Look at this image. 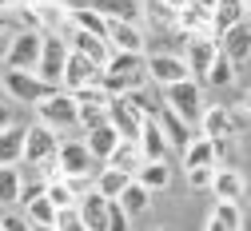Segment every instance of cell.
Masks as SVG:
<instances>
[{
  "mask_svg": "<svg viewBox=\"0 0 251 231\" xmlns=\"http://www.w3.org/2000/svg\"><path fill=\"white\" fill-rule=\"evenodd\" d=\"M36 124L52 128V131H68V128H80V104H76V96L72 92H52L48 100L36 104Z\"/></svg>",
  "mask_w": 251,
  "mask_h": 231,
  "instance_id": "cell-1",
  "label": "cell"
},
{
  "mask_svg": "<svg viewBox=\"0 0 251 231\" xmlns=\"http://www.w3.org/2000/svg\"><path fill=\"white\" fill-rule=\"evenodd\" d=\"M0 88H4V96L8 100H16V104H40V100H48L52 92H60V88H52V84H44L36 72H16V68H4L0 72Z\"/></svg>",
  "mask_w": 251,
  "mask_h": 231,
  "instance_id": "cell-2",
  "label": "cell"
},
{
  "mask_svg": "<svg viewBox=\"0 0 251 231\" xmlns=\"http://www.w3.org/2000/svg\"><path fill=\"white\" fill-rule=\"evenodd\" d=\"M164 104L179 116V120H187V124H200L203 120V88H200V80H183V84H172V88H164Z\"/></svg>",
  "mask_w": 251,
  "mask_h": 231,
  "instance_id": "cell-3",
  "label": "cell"
},
{
  "mask_svg": "<svg viewBox=\"0 0 251 231\" xmlns=\"http://www.w3.org/2000/svg\"><path fill=\"white\" fill-rule=\"evenodd\" d=\"M68 56H72V44L64 40V36H44V52H40V68H36V76L44 80V84H52V88H64V68H68Z\"/></svg>",
  "mask_w": 251,
  "mask_h": 231,
  "instance_id": "cell-4",
  "label": "cell"
},
{
  "mask_svg": "<svg viewBox=\"0 0 251 231\" xmlns=\"http://www.w3.org/2000/svg\"><path fill=\"white\" fill-rule=\"evenodd\" d=\"M40 52H44V32H12V44H8V56H4V68L36 72V68H40Z\"/></svg>",
  "mask_w": 251,
  "mask_h": 231,
  "instance_id": "cell-5",
  "label": "cell"
},
{
  "mask_svg": "<svg viewBox=\"0 0 251 231\" xmlns=\"http://www.w3.org/2000/svg\"><path fill=\"white\" fill-rule=\"evenodd\" d=\"M60 131L44 128V124H28V140H24V163L28 168H40V163L60 155Z\"/></svg>",
  "mask_w": 251,
  "mask_h": 231,
  "instance_id": "cell-6",
  "label": "cell"
},
{
  "mask_svg": "<svg viewBox=\"0 0 251 231\" xmlns=\"http://www.w3.org/2000/svg\"><path fill=\"white\" fill-rule=\"evenodd\" d=\"M148 80H155L160 88H172V84L192 80V68H187V60L176 56V52H151L148 56Z\"/></svg>",
  "mask_w": 251,
  "mask_h": 231,
  "instance_id": "cell-7",
  "label": "cell"
},
{
  "mask_svg": "<svg viewBox=\"0 0 251 231\" xmlns=\"http://www.w3.org/2000/svg\"><path fill=\"white\" fill-rule=\"evenodd\" d=\"M200 136L207 140H239V116L227 104H211L200 120Z\"/></svg>",
  "mask_w": 251,
  "mask_h": 231,
  "instance_id": "cell-8",
  "label": "cell"
},
{
  "mask_svg": "<svg viewBox=\"0 0 251 231\" xmlns=\"http://www.w3.org/2000/svg\"><path fill=\"white\" fill-rule=\"evenodd\" d=\"M215 56H219V40L215 36H192L183 44V60H187V68H192V80H207Z\"/></svg>",
  "mask_w": 251,
  "mask_h": 231,
  "instance_id": "cell-9",
  "label": "cell"
},
{
  "mask_svg": "<svg viewBox=\"0 0 251 231\" xmlns=\"http://www.w3.org/2000/svg\"><path fill=\"white\" fill-rule=\"evenodd\" d=\"M108 120H112V128L120 131L128 144H140V131H144V116L132 108V100L128 96H116V100L108 104Z\"/></svg>",
  "mask_w": 251,
  "mask_h": 231,
  "instance_id": "cell-10",
  "label": "cell"
},
{
  "mask_svg": "<svg viewBox=\"0 0 251 231\" xmlns=\"http://www.w3.org/2000/svg\"><path fill=\"white\" fill-rule=\"evenodd\" d=\"M104 80V68L96 60H88L80 52L68 56V68H64V92H80V88H92V84H100Z\"/></svg>",
  "mask_w": 251,
  "mask_h": 231,
  "instance_id": "cell-11",
  "label": "cell"
},
{
  "mask_svg": "<svg viewBox=\"0 0 251 231\" xmlns=\"http://www.w3.org/2000/svg\"><path fill=\"white\" fill-rule=\"evenodd\" d=\"M56 163H60V172L64 176H92V152H88V144L84 140H64L60 144V155H56Z\"/></svg>",
  "mask_w": 251,
  "mask_h": 231,
  "instance_id": "cell-12",
  "label": "cell"
},
{
  "mask_svg": "<svg viewBox=\"0 0 251 231\" xmlns=\"http://www.w3.org/2000/svg\"><path fill=\"white\" fill-rule=\"evenodd\" d=\"M176 28H179V36H183V40H192V36H215V28H211V12L200 8V4H192V0L179 8Z\"/></svg>",
  "mask_w": 251,
  "mask_h": 231,
  "instance_id": "cell-13",
  "label": "cell"
},
{
  "mask_svg": "<svg viewBox=\"0 0 251 231\" xmlns=\"http://www.w3.org/2000/svg\"><path fill=\"white\" fill-rule=\"evenodd\" d=\"M247 0H219V8L211 12V28H215V40H224L231 28L247 24Z\"/></svg>",
  "mask_w": 251,
  "mask_h": 231,
  "instance_id": "cell-14",
  "label": "cell"
},
{
  "mask_svg": "<svg viewBox=\"0 0 251 231\" xmlns=\"http://www.w3.org/2000/svg\"><path fill=\"white\" fill-rule=\"evenodd\" d=\"M88 8H96L108 24H140L144 20V8L136 0H88Z\"/></svg>",
  "mask_w": 251,
  "mask_h": 231,
  "instance_id": "cell-15",
  "label": "cell"
},
{
  "mask_svg": "<svg viewBox=\"0 0 251 231\" xmlns=\"http://www.w3.org/2000/svg\"><path fill=\"white\" fill-rule=\"evenodd\" d=\"M140 152H144V159H148V163H168L172 144H168V136H164L160 120H144V131H140Z\"/></svg>",
  "mask_w": 251,
  "mask_h": 231,
  "instance_id": "cell-16",
  "label": "cell"
},
{
  "mask_svg": "<svg viewBox=\"0 0 251 231\" xmlns=\"http://www.w3.org/2000/svg\"><path fill=\"white\" fill-rule=\"evenodd\" d=\"M64 40L72 44V52H80V56H88V60H96L100 68H108V60H112V44H108V40L92 36V32H80V28H72Z\"/></svg>",
  "mask_w": 251,
  "mask_h": 231,
  "instance_id": "cell-17",
  "label": "cell"
},
{
  "mask_svg": "<svg viewBox=\"0 0 251 231\" xmlns=\"http://www.w3.org/2000/svg\"><path fill=\"white\" fill-rule=\"evenodd\" d=\"M219 48H224V56L235 64V68H243V64L251 60V20L239 24V28H231L227 36L219 40Z\"/></svg>",
  "mask_w": 251,
  "mask_h": 231,
  "instance_id": "cell-18",
  "label": "cell"
},
{
  "mask_svg": "<svg viewBox=\"0 0 251 231\" xmlns=\"http://www.w3.org/2000/svg\"><path fill=\"white\" fill-rule=\"evenodd\" d=\"M148 36H144V28L140 24H112L108 28V44H112V52H136V56H144V44Z\"/></svg>",
  "mask_w": 251,
  "mask_h": 231,
  "instance_id": "cell-19",
  "label": "cell"
},
{
  "mask_svg": "<svg viewBox=\"0 0 251 231\" xmlns=\"http://www.w3.org/2000/svg\"><path fill=\"white\" fill-rule=\"evenodd\" d=\"M243 176H239V168H215V183H211V195L219 204H239L243 200Z\"/></svg>",
  "mask_w": 251,
  "mask_h": 231,
  "instance_id": "cell-20",
  "label": "cell"
},
{
  "mask_svg": "<svg viewBox=\"0 0 251 231\" xmlns=\"http://www.w3.org/2000/svg\"><path fill=\"white\" fill-rule=\"evenodd\" d=\"M84 144H88V152H92V159H96V163H108V159H112V152L124 144V136H120L112 124H104V128H96V131H88Z\"/></svg>",
  "mask_w": 251,
  "mask_h": 231,
  "instance_id": "cell-21",
  "label": "cell"
},
{
  "mask_svg": "<svg viewBox=\"0 0 251 231\" xmlns=\"http://www.w3.org/2000/svg\"><path fill=\"white\" fill-rule=\"evenodd\" d=\"M155 120H160V128H164V136H168V144L176 148V152H187V148H192V124H187V120H179L168 104H164V112L160 116H155Z\"/></svg>",
  "mask_w": 251,
  "mask_h": 231,
  "instance_id": "cell-22",
  "label": "cell"
},
{
  "mask_svg": "<svg viewBox=\"0 0 251 231\" xmlns=\"http://www.w3.org/2000/svg\"><path fill=\"white\" fill-rule=\"evenodd\" d=\"M24 140H28V128L20 124L0 131V168H20L24 163Z\"/></svg>",
  "mask_w": 251,
  "mask_h": 231,
  "instance_id": "cell-23",
  "label": "cell"
},
{
  "mask_svg": "<svg viewBox=\"0 0 251 231\" xmlns=\"http://www.w3.org/2000/svg\"><path fill=\"white\" fill-rule=\"evenodd\" d=\"M108 204H112V200H104L96 187L80 200V219H84L88 231H108Z\"/></svg>",
  "mask_w": 251,
  "mask_h": 231,
  "instance_id": "cell-24",
  "label": "cell"
},
{
  "mask_svg": "<svg viewBox=\"0 0 251 231\" xmlns=\"http://www.w3.org/2000/svg\"><path fill=\"white\" fill-rule=\"evenodd\" d=\"M144 152H140V144H128L124 140L116 152H112V159L104 163V168H116V172H128V176H140V168H144Z\"/></svg>",
  "mask_w": 251,
  "mask_h": 231,
  "instance_id": "cell-25",
  "label": "cell"
},
{
  "mask_svg": "<svg viewBox=\"0 0 251 231\" xmlns=\"http://www.w3.org/2000/svg\"><path fill=\"white\" fill-rule=\"evenodd\" d=\"M132 180H136V176H128V172H116V168H100V172H96V191L104 195V200H120V195L132 187Z\"/></svg>",
  "mask_w": 251,
  "mask_h": 231,
  "instance_id": "cell-26",
  "label": "cell"
},
{
  "mask_svg": "<svg viewBox=\"0 0 251 231\" xmlns=\"http://www.w3.org/2000/svg\"><path fill=\"white\" fill-rule=\"evenodd\" d=\"M24 195V168H0V207L20 204Z\"/></svg>",
  "mask_w": 251,
  "mask_h": 231,
  "instance_id": "cell-27",
  "label": "cell"
},
{
  "mask_svg": "<svg viewBox=\"0 0 251 231\" xmlns=\"http://www.w3.org/2000/svg\"><path fill=\"white\" fill-rule=\"evenodd\" d=\"M192 168H215V144L207 136H196L192 148L183 152V172H192Z\"/></svg>",
  "mask_w": 251,
  "mask_h": 231,
  "instance_id": "cell-28",
  "label": "cell"
},
{
  "mask_svg": "<svg viewBox=\"0 0 251 231\" xmlns=\"http://www.w3.org/2000/svg\"><path fill=\"white\" fill-rule=\"evenodd\" d=\"M72 28H80V32H92V36H100V40H108V20L96 12V8H88V4H80V8H72Z\"/></svg>",
  "mask_w": 251,
  "mask_h": 231,
  "instance_id": "cell-29",
  "label": "cell"
},
{
  "mask_svg": "<svg viewBox=\"0 0 251 231\" xmlns=\"http://www.w3.org/2000/svg\"><path fill=\"white\" fill-rule=\"evenodd\" d=\"M24 215H28V223H32V227H56V219H60V211H56V204L48 200V195L28 200V204H24Z\"/></svg>",
  "mask_w": 251,
  "mask_h": 231,
  "instance_id": "cell-30",
  "label": "cell"
},
{
  "mask_svg": "<svg viewBox=\"0 0 251 231\" xmlns=\"http://www.w3.org/2000/svg\"><path fill=\"white\" fill-rule=\"evenodd\" d=\"M151 195L155 191H164L168 183H172V168H168V163H144V168H140V176H136Z\"/></svg>",
  "mask_w": 251,
  "mask_h": 231,
  "instance_id": "cell-31",
  "label": "cell"
},
{
  "mask_svg": "<svg viewBox=\"0 0 251 231\" xmlns=\"http://www.w3.org/2000/svg\"><path fill=\"white\" fill-rule=\"evenodd\" d=\"M148 204H151V191H148L140 180H132V187L120 195V207L128 211V215H144V211H148Z\"/></svg>",
  "mask_w": 251,
  "mask_h": 231,
  "instance_id": "cell-32",
  "label": "cell"
},
{
  "mask_svg": "<svg viewBox=\"0 0 251 231\" xmlns=\"http://www.w3.org/2000/svg\"><path fill=\"white\" fill-rule=\"evenodd\" d=\"M203 84H211V88H231L235 84V64L224 56V48H219V56H215V64H211V72H207Z\"/></svg>",
  "mask_w": 251,
  "mask_h": 231,
  "instance_id": "cell-33",
  "label": "cell"
},
{
  "mask_svg": "<svg viewBox=\"0 0 251 231\" xmlns=\"http://www.w3.org/2000/svg\"><path fill=\"white\" fill-rule=\"evenodd\" d=\"M48 200L56 204V211H72V207H80V200H76V191L68 187V180H56V183H48Z\"/></svg>",
  "mask_w": 251,
  "mask_h": 231,
  "instance_id": "cell-34",
  "label": "cell"
},
{
  "mask_svg": "<svg viewBox=\"0 0 251 231\" xmlns=\"http://www.w3.org/2000/svg\"><path fill=\"white\" fill-rule=\"evenodd\" d=\"M176 16H179V12L168 8L164 0H151V4H148V20H151V24H160V28H168V32H179V28H176Z\"/></svg>",
  "mask_w": 251,
  "mask_h": 231,
  "instance_id": "cell-35",
  "label": "cell"
},
{
  "mask_svg": "<svg viewBox=\"0 0 251 231\" xmlns=\"http://www.w3.org/2000/svg\"><path fill=\"white\" fill-rule=\"evenodd\" d=\"M72 96H76V104H80V108H108V104H112V96H108L100 84L80 88V92H72Z\"/></svg>",
  "mask_w": 251,
  "mask_h": 231,
  "instance_id": "cell-36",
  "label": "cell"
},
{
  "mask_svg": "<svg viewBox=\"0 0 251 231\" xmlns=\"http://www.w3.org/2000/svg\"><path fill=\"white\" fill-rule=\"evenodd\" d=\"M215 144V168H235L239 163V140H211Z\"/></svg>",
  "mask_w": 251,
  "mask_h": 231,
  "instance_id": "cell-37",
  "label": "cell"
},
{
  "mask_svg": "<svg viewBox=\"0 0 251 231\" xmlns=\"http://www.w3.org/2000/svg\"><path fill=\"white\" fill-rule=\"evenodd\" d=\"M224 227H231V231H243V211H239V204H215V211H211Z\"/></svg>",
  "mask_w": 251,
  "mask_h": 231,
  "instance_id": "cell-38",
  "label": "cell"
},
{
  "mask_svg": "<svg viewBox=\"0 0 251 231\" xmlns=\"http://www.w3.org/2000/svg\"><path fill=\"white\" fill-rule=\"evenodd\" d=\"M104 124H112V120H108V108H80V128H84V136H88V131H96V128H104Z\"/></svg>",
  "mask_w": 251,
  "mask_h": 231,
  "instance_id": "cell-39",
  "label": "cell"
},
{
  "mask_svg": "<svg viewBox=\"0 0 251 231\" xmlns=\"http://www.w3.org/2000/svg\"><path fill=\"white\" fill-rule=\"evenodd\" d=\"M211 183H215V168H192L187 172V187L192 191H211Z\"/></svg>",
  "mask_w": 251,
  "mask_h": 231,
  "instance_id": "cell-40",
  "label": "cell"
},
{
  "mask_svg": "<svg viewBox=\"0 0 251 231\" xmlns=\"http://www.w3.org/2000/svg\"><path fill=\"white\" fill-rule=\"evenodd\" d=\"M128 219H132V215L120 207V200L108 204V231H128Z\"/></svg>",
  "mask_w": 251,
  "mask_h": 231,
  "instance_id": "cell-41",
  "label": "cell"
},
{
  "mask_svg": "<svg viewBox=\"0 0 251 231\" xmlns=\"http://www.w3.org/2000/svg\"><path fill=\"white\" fill-rule=\"evenodd\" d=\"M56 227H60V231H88V227H84V219H80V207H72V211H60Z\"/></svg>",
  "mask_w": 251,
  "mask_h": 231,
  "instance_id": "cell-42",
  "label": "cell"
},
{
  "mask_svg": "<svg viewBox=\"0 0 251 231\" xmlns=\"http://www.w3.org/2000/svg\"><path fill=\"white\" fill-rule=\"evenodd\" d=\"M0 227H4V231H32L28 215H4V219H0Z\"/></svg>",
  "mask_w": 251,
  "mask_h": 231,
  "instance_id": "cell-43",
  "label": "cell"
},
{
  "mask_svg": "<svg viewBox=\"0 0 251 231\" xmlns=\"http://www.w3.org/2000/svg\"><path fill=\"white\" fill-rule=\"evenodd\" d=\"M12 128V112H8V104H0V131H8Z\"/></svg>",
  "mask_w": 251,
  "mask_h": 231,
  "instance_id": "cell-44",
  "label": "cell"
},
{
  "mask_svg": "<svg viewBox=\"0 0 251 231\" xmlns=\"http://www.w3.org/2000/svg\"><path fill=\"white\" fill-rule=\"evenodd\" d=\"M0 32H16V24H12V12H0Z\"/></svg>",
  "mask_w": 251,
  "mask_h": 231,
  "instance_id": "cell-45",
  "label": "cell"
},
{
  "mask_svg": "<svg viewBox=\"0 0 251 231\" xmlns=\"http://www.w3.org/2000/svg\"><path fill=\"white\" fill-rule=\"evenodd\" d=\"M8 44H12V32H0V60L8 56Z\"/></svg>",
  "mask_w": 251,
  "mask_h": 231,
  "instance_id": "cell-46",
  "label": "cell"
},
{
  "mask_svg": "<svg viewBox=\"0 0 251 231\" xmlns=\"http://www.w3.org/2000/svg\"><path fill=\"white\" fill-rule=\"evenodd\" d=\"M203 231H231V227H224V223H219V219H215V215H211V219H207V227H203Z\"/></svg>",
  "mask_w": 251,
  "mask_h": 231,
  "instance_id": "cell-47",
  "label": "cell"
},
{
  "mask_svg": "<svg viewBox=\"0 0 251 231\" xmlns=\"http://www.w3.org/2000/svg\"><path fill=\"white\" fill-rule=\"evenodd\" d=\"M192 4H200V8H207V12H215V8H219V0H192Z\"/></svg>",
  "mask_w": 251,
  "mask_h": 231,
  "instance_id": "cell-48",
  "label": "cell"
},
{
  "mask_svg": "<svg viewBox=\"0 0 251 231\" xmlns=\"http://www.w3.org/2000/svg\"><path fill=\"white\" fill-rule=\"evenodd\" d=\"M164 4H168V8H176V12H179V8H183V4H187V0H164Z\"/></svg>",
  "mask_w": 251,
  "mask_h": 231,
  "instance_id": "cell-49",
  "label": "cell"
},
{
  "mask_svg": "<svg viewBox=\"0 0 251 231\" xmlns=\"http://www.w3.org/2000/svg\"><path fill=\"white\" fill-rule=\"evenodd\" d=\"M243 112H247V116H251V92H247V96H243Z\"/></svg>",
  "mask_w": 251,
  "mask_h": 231,
  "instance_id": "cell-50",
  "label": "cell"
},
{
  "mask_svg": "<svg viewBox=\"0 0 251 231\" xmlns=\"http://www.w3.org/2000/svg\"><path fill=\"white\" fill-rule=\"evenodd\" d=\"M32 231H60V227H32Z\"/></svg>",
  "mask_w": 251,
  "mask_h": 231,
  "instance_id": "cell-51",
  "label": "cell"
},
{
  "mask_svg": "<svg viewBox=\"0 0 251 231\" xmlns=\"http://www.w3.org/2000/svg\"><path fill=\"white\" fill-rule=\"evenodd\" d=\"M0 231H4V227H0Z\"/></svg>",
  "mask_w": 251,
  "mask_h": 231,
  "instance_id": "cell-52",
  "label": "cell"
}]
</instances>
